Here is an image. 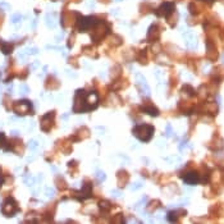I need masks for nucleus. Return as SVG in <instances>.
<instances>
[{
	"label": "nucleus",
	"instance_id": "1a4fd4ad",
	"mask_svg": "<svg viewBox=\"0 0 224 224\" xmlns=\"http://www.w3.org/2000/svg\"><path fill=\"white\" fill-rule=\"evenodd\" d=\"M1 50H3V53H4V54H10L12 50H13V45H12V44H8V42L3 44Z\"/></svg>",
	"mask_w": 224,
	"mask_h": 224
},
{
	"label": "nucleus",
	"instance_id": "20e7f679",
	"mask_svg": "<svg viewBox=\"0 0 224 224\" xmlns=\"http://www.w3.org/2000/svg\"><path fill=\"white\" fill-rule=\"evenodd\" d=\"M96 23V18L94 17H81L78 21V29L79 31H86L87 28L92 27Z\"/></svg>",
	"mask_w": 224,
	"mask_h": 224
},
{
	"label": "nucleus",
	"instance_id": "2eb2a0df",
	"mask_svg": "<svg viewBox=\"0 0 224 224\" xmlns=\"http://www.w3.org/2000/svg\"><path fill=\"white\" fill-rule=\"evenodd\" d=\"M4 142H5V137H4V134H3V133H0V147H1V146L4 145Z\"/></svg>",
	"mask_w": 224,
	"mask_h": 224
},
{
	"label": "nucleus",
	"instance_id": "f257e3e1",
	"mask_svg": "<svg viewBox=\"0 0 224 224\" xmlns=\"http://www.w3.org/2000/svg\"><path fill=\"white\" fill-rule=\"evenodd\" d=\"M154 133V127L150 124H140L133 128V134L141 141H149Z\"/></svg>",
	"mask_w": 224,
	"mask_h": 224
},
{
	"label": "nucleus",
	"instance_id": "4468645a",
	"mask_svg": "<svg viewBox=\"0 0 224 224\" xmlns=\"http://www.w3.org/2000/svg\"><path fill=\"white\" fill-rule=\"evenodd\" d=\"M9 8L10 7H9V4H7V3H0V9H3V10H8Z\"/></svg>",
	"mask_w": 224,
	"mask_h": 224
},
{
	"label": "nucleus",
	"instance_id": "f03ea898",
	"mask_svg": "<svg viewBox=\"0 0 224 224\" xmlns=\"http://www.w3.org/2000/svg\"><path fill=\"white\" fill-rule=\"evenodd\" d=\"M18 211V206H17V202L14 201L12 197H9L7 199V201L4 202V205H3V209H1V213L4 215H7V216H12V215H14Z\"/></svg>",
	"mask_w": 224,
	"mask_h": 224
},
{
	"label": "nucleus",
	"instance_id": "7ed1b4c3",
	"mask_svg": "<svg viewBox=\"0 0 224 224\" xmlns=\"http://www.w3.org/2000/svg\"><path fill=\"white\" fill-rule=\"evenodd\" d=\"M31 110H32V105L27 100H21L18 103H16V105H14V112L18 115H25L28 112H31Z\"/></svg>",
	"mask_w": 224,
	"mask_h": 224
},
{
	"label": "nucleus",
	"instance_id": "9d476101",
	"mask_svg": "<svg viewBox=\"0 0 224 224\" xmlns=\"http://www.w3.org/2000/svg\"><path fill=\"white\" fill-rule=\"evenodd\" d=\"M21 21H22V14L21 13H14L12 16V22L13 23H19Z\"/></svg>",
	"mask_w": 224,
	"mask_h": 224
},
{
	"label": "nucleus",
	"instance_id": "0eeeda50",
	"mask_svg": "<svg viewBox=\"0 0 224 224\" xmlns=\"http://www.w3.org/2000/svg\"><path fill=\"white\" fill-rule=\"evenodd\" d=\"M183 179L188 184H196V183H199V181H200V175L197 172H193L192 170V172H188L186 175H183Z\"/></svg>",
	"mask_w": 224,
	"mask_h": 224
},
{
	"label": "nucleus",
	"instance_id": "f3484780",
	"mask_svg": "<svg viewBox=\"0 0 224 224\" xmlns=\"http://www.w3.org/2000/svg\"><path fill=\"white\" fill-rule=\"evenodd\" d=\"M116 1H118V0H116Z\"/></svg>",
	"mask_w": 224,
	"mask_h": 224
},
{
	"label": "nucleus",
	"instance_id": "ddd939ff",
	"mask_svg": "<svg viewBox=\"0 0 224 224\" xmlns=\"http://www.w3.org/2000/svg\"><path fill=\"white\" fill-rule=\"evenodd\" d=\"M19 91H21V94L22 95H26V94H28V87H27L26 85H21V87H19Z\"/></svg>",
	"mask_w": 224,
	"mask_h": 224
},
{
	"label": "nucleus",
	"instance_id": "dca6fc26",
	"mask_svg": "<svg viewBox=\"0 0 224 224\" xmlns=\"http://www.w3.org/2000/svg\"><path fill=\"white\" fill-rule=\"evenodd\" d=\"M37 67H38V62H35L34 64H32V69H36Z\"/></svg>",
	"mask_w": 224,
	"mask_h": 224
},
{
	"label": "nucleus",
	"instance_id": "39448f33",
	"mask_svg": "<svg viewBox=\"0 0 224 224\" xmlns=\"http://www.w3.org/2000/svg\"><path fill=\"white\" fill-rule=\"evenodd\" d=\"M54 122V113H49V114H46L44 116L42 119H41V128H42V131H49L50 127H51Z\"/></svg>",
	"mask_w": 224,
	"mask_h": 224
},
{
	"label": "nucleus",
	"instance_id": "f8f14e48",
	"mask_svg": "<svg viewBox=\"0 0 224 224\" xmlns=\"http://www.w3.org/2000/svg\"><path fill=\"white\" fill-rule=\"evenodd\" d=\"M37 146H38L37 141H29V143H28V149H29V150H36Z\"/></svg>",
	"mask_w": 224,
	"mask_h": 224
},
{
	"label": "nucleus",
	"instance_id": "423d86ee",
	"mask_svg": "<svg viewBox=\"0 0 224 224\" xmlns=\"http://www.w3.org/2000/svg\"><path fill=\"white\" fill-rule=\"evenodd\" d=\"M173 9H174V4H173V3H164V4L158 9L156 14L158 16H169L173 12Z\"/></svg>",
	"mask_w": 224,
	"mask_h": 224
},
{
	"label": "nucleus",
	"instance_id": "9b49d317",
	"mask_svg": "<svg viewBox=\"0 0 224 224\" xmlns=\"http://www.w3.org/2000/svg\"><path fill=\"white\" fill-rule=\"evenodd\" d=\"M142 110L146 113H150L151 115H158V109H155V108H142Z\"/></svg>",
	"mask_w": 224,
	"mask_h": 224
},
{
	"label": "nucleus",
	"instance_id": "6e6552de",
	"mask_svg": "<svg viewBox=\"0 0 224 224\" xmlns=\"http://www.w3.org/2000/svg\"><path fill=\"white\" fill-rule=\"evenodd\" d=\"M55 22H56V19H55V14H47L46 16V25L49 26V27H55Z\"/></svg>",
	"mask_w": 224,
	"mask_h": 224
}]
</instances>
